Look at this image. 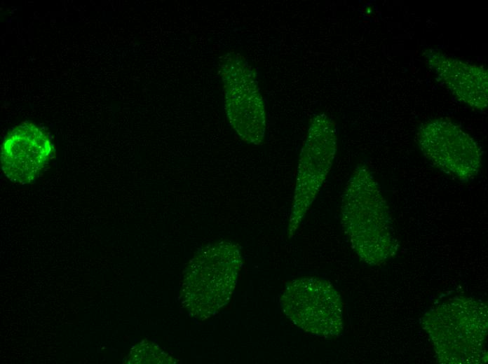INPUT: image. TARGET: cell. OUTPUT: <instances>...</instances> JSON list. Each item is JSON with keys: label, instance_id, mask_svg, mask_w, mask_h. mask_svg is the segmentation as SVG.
Instances as JSON below:
<instances>
[{"label": "cell", "instance_id": "obj_2", "mask_svg": "<svg viewBox=\"0 0 488 364\" xmlns=\"http://www.w3.org/2000/svg\"><path fill=\"white\" fill-rule=\"evenodd\" d=\"M488 309L485 303L456 296L427 312L421 319L439 363L487 361Z\"/></svg>", "mask_w": 488, "mask_h": 364}, {"label": "cell", "instance_id": "obj_4", "mask_svg": "<svg viewBox=\"0 0 488 364\" xmlns=\"http://www.w3.org/2000/svg\"><path fill=\"white\" fill-rule=\"evenodd\" d=\"M219 74L231 126L244 142L262 144L266 112L255 69L242 55L231 51L220 59Z\"/></svg>", "mask_w": 488, "mask_h": 364}, {"label": "cell", "instance_id": "obj_6", "mask_svg": "<svg viewBox=\"0 0 488 364\" xmlns=\"http://www.w3.org/2000/svg\"><path fill=\"white\" fill-rule=\"evenodd\" d=\"M280 303L287 317L306 332L332 338L343 330V303L326 279L304 277L290 281Z\"/></svg>", "mask_w": 488, "mask_h": 364}, {"label": "cell", "instance_id": "obj_5", "mask_svg": "<svg viewBox=\"0 0 488 364\" xmlns=\"http://www.w3.org/2000/svg\"><path fill=\"white\" fill-rule=\"evenodd\" d=\"M337 144L333 120L325 113L313 116L299 158L288 238L294 234L326 179L334 160Z\"/></svg>", "mask_w": 488, "mask_h": 364}, {"label": "cell", "instance_id": "obj_8", "mask_svg": "<svg viewBox=\"0 0 488 364\" xmlns=\"http://www.w3.org/2000/svg\"><path fill=\"white\" fill-rule=\"evenodd\" d=\"M53 148L45 131L32 122H22L10 130L2 142L1 169L10 181L29 183L48 162Z\"/></svg>", "mask_w": 488, "mask_h": 364}, {"label": "cell", "instance_id": "obj_3", "mask_svg": "<svg viewBox=\"0 0 488 364\" xmlns=\"http://www.w3.org/2000/svg\"><path fill=\"white\" fill-rule=\"evenodd\" d=\"M243 258L238 245L221 241L199 249L187 265L180 292L191 317L204 321L230 300Z\"/></svg>", "mask_w": 488, "mask_h": 364}, {"label": "cell", "instance_id": "obj_9", "mask_svg": "<svg viewBox=\"0 0 488 364\" xmlns=\"http://www.w3.org/2000/svg\"><path fill=\"white\" fill-rule=\"evenodd\" d=\"M424 55L430 67L456 99L473 109L487 108L488 74L484 67L433 49L426 50Z\"/></svg>", "mask_w": 488, "mask_h": 364}, {"label": "cell", "instance_id": "obj_1", "mask_svg": "<svg viewBox=\"0 0 488 364\" xmlns=\"http://www.w3.org/2000/svg\"><path fill=\"white\" fill-rule=\"evenodd\" d=\"M341 223L361 260L380 265L399 249L389 207L370 170L359 165L346 186L341 205Z\"/></svg>", "mask_w": 488, "mask_h": 364}, {"label": "cell", "instance_id": "obj_7", "mask_svg": "<svg viewBox=\"0 0 488 364\" xmlns=\"http://www.w3.org/2000/svg\"><path fill=\"white\" fill-rule=\"evenodd\" d=\"M423 155L438 169L461 181L476 176L482 153L474 139L453 122L434 119L423 123L416 136Z\"/></svg>", "mask_w": 488, "mask_h": 364}, {"label": "cell", "instance_id": "obj_10", "mask_svg": "<svg viewBox=\"0 0 488 364\" xmlns=\"http://www.w3.org/2000/svg\"><path fill=\"white\" fill-rule=\"evenodd\" d=\"M128 364H174L177 360L165 353L158 346L147 340L135 345L123 362Z\"/></svg>", "mask_w": 488, "mask_h": 364}]
</instances>
